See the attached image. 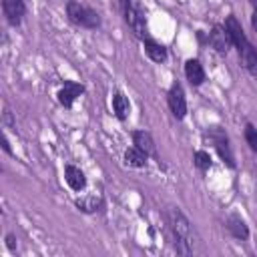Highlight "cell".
<instances>
[{
    "label": "cell",
    "instance_id": "1",
    "mask_svg": "<svg viewBox=\"0 0 257 257\" xmlns=\"http://www.w3.org/2000/svg\"><path fill=\"white\" fill-rule=\"evenodd\" d=\"M169 219V227L175 239V249L181 255H191L195 249V237H193V227L189 223V219L179 211V209H169L167 213Z\"/></svg>",
    "mask_w": 257,
    "mask_h": 257
},
{
    "label": "cell",
    "instance_id": "2",
    "mask_svg": "<svg viewBox=\"0 0 257 257\" xmlns=\"http://www.w3.org/2000/svg\"><path fill=\"white\" fill-rule=\"evenodd\" d=\"M66 14L68 18L76 24V26H82V28H98L100 26V16L88 8V6H82L80 2L76 0H68L66 4Z\"/></svg>",
    "mask_w": 257,
    "mask_h": 257
},
{
    "label": "cell",
    "instance_id": "3",
    "mask_svg": "<svg viewBox=\"0 0 257 257\" xmlns=\"http://www.w3.org/2000/svg\"><path fill=\"white\" fill-rule=\"evenodd\" d=\"M124 6V20L131 26V30L135 32V36L145 40L147 34V20H145V10L137 0H122Z\"/></svg>",
    "mask_w": 257,
    "mask_h": 257
},
{
    "label": "cell",
    "instance_id": "4",
    "mask_svg": "<svg viewBox=\"0 0 257 257\" xmlns=\"http://www.w3.org/2000/svg\"><path fill=\"white\" fill-rule=\"evenodd\" d=\"M205 137H209V141H211L213 147L217 149V153H219V157L223 159V163H227V167L235 169V159H233V153H231L227 135H225L219 126H211V128L205 133Z\"/></svg>",
    "mask_w": 257,
    "mask_h": 257
},
{
    "label": "cell",
    "instance_id": "5",
    "mask_svg": "<svg viewBox=\"0 0 257 257\" xmlns=\"http://www.w3.org/2000/svg\"><path fill=\"white\" fill-rule=\"evenodd\" d=\"M167 102H169V108L173 112V116L177 120H183L187 116V100H185V92H183V86L179 82H175L169 92H167Z\"/></svg>",
    "mask_w": 257,
    "mask_h": 257
},
{
    "label": "cell",
    "instance_id": "6",
    "mask_svg": "<svg viewBox=\"0 0 257 257\" xmlns=\"http://www.w3.org/2000/svg\"><path fill=\"white\" fill-rule=\"evenodd\" d=\"M209 44H211L219 54H227V52L231 50V46H233V40H231V36H229V32H227L225 26L215 24V26L211 28V32H209Z\"/></svg>",
    "mask_w": 257,
    "mask_h": 257
},
{
    "label": "cell",
    "instance_id": "7",
    "mask_svg": "<svg viewBox=\"0 0 257 257\" xmlns=\"http://www.w3.org/2000/svg\"><path fill=\"white\" fill-rule=\"evenodd\" d=\"M84 92V86L80 84V82H74V80H66L62 86H60V90H58V102L64 106V108H70L72 104H74V100L80 96Z\"/></svg>",
    "mask_w": 257,
    "mask_h": 257
},
{
    "label": "cell",
    "instance_id": "8",
    "mask_svg": "<svg viewBox=\"0 0 257 257\" xmlns=\"http://www.w3.org/2000/svg\"><path fill=\"white\" fill-rule=\"evenodd\" d=\"M2 12L12 26H18L22 16L26 14L24 0H2Z\"/></svg>",
    "mask_w": 257,
    "mask_h": 257
},
{
    "label": "cell",
    "instance_id": "9",
    "mask_svg": "<svg viewBox=\"0 0 257 257\" xmlns=\"http://www.w3.org/2000/svg\"><path fill=\"white\" fill-rule=\"evenodd\" d=\"M227 229H229V233H231L235 239H239V241L249 239V227H247L245 219H243L241 215H237V213H231V215L227 217Z\"/></svg>",
    "mask_w": 257,
    "mask_h": 257
},
{
    "label": "cell",
    "instance_id": "10",
    "mask_svg": "<svg viewBox=\"0 0 257 257\" xmlns=\"http://www.w3.org/2000/svg\"><path fill=\"white\" fill-rule=\"evenodd\" d=\"M225 28H227V32H229V36H231V40H233V46H237V50H241V48L249 42L247 36H245V32H243V26L239 24V20H237L235 16H229V18H227Z\"/></svg>",
    "mask_w": 257,
    "mask_h": 257
},
{
    "label": "cell",
    "instance_id": "11",
    "mask_svg": "<svg viewBox=\"0 0 257 257\" xmlns=\"http://www.w3.org/2000/svg\"><path fill=\"white\" fill-rule=\"evenodd\" d=\"M185 76L193 86H199L205 82V68L197 58H189L185 62Z\"/></svg>",
    "mask_w": 257,
    "mask_h": 257
},
{
    "label": "cell",
    "instance_id": "12",
    "mask_svg": "<svg viewBox=\"0 0 257 257\" xmlns=\"http://www.w3.org/2000/svg\"><path fill=\"white\" fill-rule=\"evenodd\" d=\"M64 181H66V185H68L72 191H82V189L86 187V177H84V173H82L78 167H74V165H66V167H64Z\"/></svg>",
    "mask_w": 257,
    "mask_h": 257
},
{
    "label": "cell",
    "instance_id": "13",
    "mask_svg": "<svg viewBox=\"0 0 257 257\" xmlns=\"http://www.w3.org/2000/svg\"><path fill=\"white\" fill-rule=\"evenodd\" d=\"M239 58H241V66H243L251 76H257V50L251 46V42H247V44L239 50Z\"/></svg>",
    "mask_w": 257,
    "mask_h": 257
},
{
    "label": "cell",
    "instance_id": "14",
    "mask_svg": "<svg viewBox=\"0 0 257 257\" xmlns=\"http://www.w3.org/2000/svg\"><path fill=\"white\" fill-rule=\"evenodd\" d=\"M133 143H135V147H139L147 155L157 157V145H155L151 133H147V131H135L133 133Z\"/></svg>",
    "mask_w": 257,
    "mask_h": 257
},
{
    "label": "cell",
    "instance_id": "15",
    "mask_svg": "<svg viewBox=\"0 0 257 257\" xmlns=\"http://www.w3.org/2000/svg\"><path fill=\"white\" fill-rule=\"evenodd\" d=\"M124 165L126 167H133V169H143V167H147V159H149V155L145 153V151H141L139 147H128L126 151H124Z\"/></svg>",
    "mask_w": 257,
    "mask_h": 257
},
{
    "label": "cell",
    "instance_id": "16",
    "mask_svg": "<svg viewBox=\"0 0 257 257\" xmlns=\"http://www.w3.org/2000/svg\"><path fill=\"white\" fill-rule=\"evenodd\" d=\"M143 46H145V54L153 60V62H165L167 60V48L151 38H145L143 40Z\"/></svg>",
    "mask_w": 257,
    "mask_h": 257
},
{
    "label": "cell",
    "instance_id": "17",
    "mask_svg": "<svg viewBox=\"0 0 257 257\" xmlns=\"http://www.w3.org/2000/svg\"><path fill=\"white\" fill-rule=\"evenodd\" d=\"M112 112L118 120H126L131 114V102L122 92H114L112 94Z\"/></svg>",
    "mask_w": 257,
    "mask_h": 257
},
{
    "label": "cell",
    "instance_id": "18",
    "mask_svg": "<svg viewBox=\"0 0 257 257\" xmlns=\"http://www.w3.org/2000/svg\"><path fill=\"white\" fill-rule=\"evenodd\" d=\"M76 209H80L82 213H96L102 209V197L100 195H86L74 201Z\"/></svg>",
    "mask_w": 257,
    "mask_h": 257
},
{
    "label": "cell",
    "instance_id": "19",
    "mask_svg": "<svg viewBox=\"0 0 257 257\" xmlns=\"http://www.w3.org/2000/svg\"><path fill=\"white\" fill-rule=\"evenodd\" d=\"M193 161H195V167H197V169H201V171H209V169H211V165H213L211 155H209L207 151H195Z\"/></svg>",
    "mask_w": 257,
    "mask_h": 257
},
{
    "label": "cell",
    "instance_id": "20",
    "mask_svg": "<svg viewBox=\"0 0 257 257\" xmlns=\"http://www.w3.org/2000/svg\"><path fill=\"white\" fill-rule=\"evenodd\" d=\"M245 141L253 153H257V128L253 124H245Z\"/></svg>",
    "mask_w": 257,
    "mask_h": 257
},
{
    "label": "cell",
    "instance_id": "21",
    "mask_svg": "<svg viewBox=\"0 0 257 257\" xmlns=\"http://www.w3.org/2000/svg\"><path fill=\"white\" fill-rule=\"evenodd\" d=\"M6 247H8L10 251H14V249H16V237H14L12 233H8V235H6Z\"/></svg>",
    "mask_w": 257,
    "mask_h": 257
},
{
    "label": "cell",
    "instance_id": "22",
    "mask_svg": "<svg viewBox=\"0 0 257 257\" xmlns=\"http://www.w3.org/2000/svg\"><path fill=\"white\" fill-rule=\"evenodd\" d=\"M2 149H4L8 155H12V151H10V145H8V139H6V137H2Z\"/></svg>",
    "mask_w": 257,
    "mask_h": 257
},
{
    "label": "cell",
    "instance_id": "23",
    "mask_svg": "<svg viewBox=\"0 0 257 257\" xmlns=\"http://www.w3.org/2000/svg\"><path fill=\"white\" fill-rule=\"evenodd\" d=\"M251 26H253V30H255V34H257V10H255L253 16H251Z\"/></svg>",
    "mask_w": 257,
    "mask_h": 257
},
{
    "label": "cell",
    "instance_id": "24",
    "mask_svg": "<svg viewBox=\"0 0 257 257\" xmlns=\"http://www.w3.org/2000/svg\"><path fill=\"white\" fill-rule=\"evenodd\" d=\"M249 4L253 6V10H257V0H249Z\"/></svg>",
    "mask_w": 257,
    "mask_h": 257
}]
</instances>
